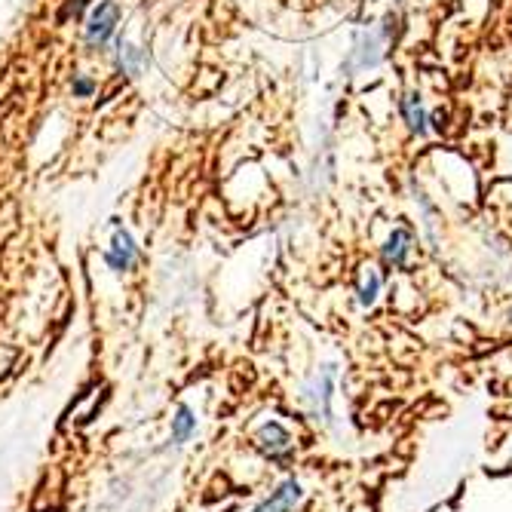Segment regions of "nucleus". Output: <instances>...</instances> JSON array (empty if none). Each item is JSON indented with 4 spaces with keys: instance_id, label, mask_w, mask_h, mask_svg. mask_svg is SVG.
I'll use <instances>...</instances> for the list:
<instances>
[{
    "instance_id": "1",
    "label": "nucleus",
    "mask_w": 512,
    "mask_h": 512,
    "mask_svg": "<svg viewBox=\"0 0 512 512\" xmlns=\"http://www.w3.org/2000/svg\"><path fill=\"white\" fill-rule=\"evenodd\" d=\"M117 22H120V4H117V0H102V4L92 10L89 25H86L89 46H99V50H102V46L108 43V37L114 34Z\"/></svg>"
},
{
    "instance_id": "2",
    "label": "nucleus",
    "mask_w": 512,
    "mask_h": 512,
    "mask_svg": "<svg viewBox=\"0 0 512 512\" xmlns=\"http://www.w3.org/2000/svg\"><path fill=\"white\" fill-rule=\"evenodd\" d=\"M255 445L270 457V460H286L292 454V436L289 430H283L279 424H264L255 433Z\"/></svg>"
},
{
    "instance_id": "3",
    "label": "nucleus",
    "mask_w": 512,
    "mask_h": 512,
    "mask_svg": "<svg viewBox=\"0 0 512 512\" xmlns=\"http://www.w3.org/2000/svg\"><path fill=\"white\" fill-rule=\"evenodd\" d=\"M301 497H304L301 485L295 479H286L283 485H279L270 494V500H264L255 512H295V506L301 503Z\"/></svg>"
},
{
    "instance_id": "4",
    "label": "nucleus",
    "mask_w": 512,
    "mask_h": 512,
    "mask_svg": "<svg viewBox=\"0 0 512 512\" xmlns=\"http://www.w3.org/2000/svg\"><path fill=\"white\" fill-rule=\"evenodd\" d=\"M135 258H138V249H135V243H132V237L126 234V230H114V243H111V249L105 252V261L114 267V270H129L132 264H135Z\"/></svg>"
},
{
    "instance_id": "5",
    "label": "nucleus",
    "mask_w": 512,
    "mask_h": 512,
    "mask_svg": "<svg viewBox=\"0 0 512 512\" xmlns=\"http://www.w3.org/2000/svg\"><path fill=\"white\" fill-rule=\"evenodd\" d=\"M408 252H411V234H408L405 227H396L393 234H390V240H387V246H384L387 267H405Z\"/></svg>"
},
{
    "instance_id": "6",
    "label": "nucleus",
    "mask_w": 512,
    "mask_h": 512,
    "mask_svg": "<svg viewBox=\"0 0 512 512\" xmlns=\"http://www.w3.org/2000/svg\"><path fill=\"white\" fill-rule=\"evenodd\" d=\"M148 65V56L138 50L135 43H129V40H120V68L129 74V77H138L142 74V68Z\"/></svg>"
},
{
    "instance_id": "7",
    "label": "nucleus",
    "mask_w": 512,
    "mask_h": 512,
    "mask_svg": "<svg viewBox=\"0 0 512 512\" xmlns=\"http://www.w3.org/2000/svg\"><path fill=\"white\" fill-rule=\"evenodd\" d=\"M402 117H405V123H408L411 132H417V135L427 132V114H424L421 99H417V96H405L402 99Z\"/></svg>"
},
{
    "instance_id": "8",
    "label": "nucleus",
    "mask_w": 512,
    "mask_h": 512,
    "mask_svg": "<svg viewBox=\"0 0 512 512\" xmlns=\"http://www.w3.org/2000/svg\"><path fill=\"white\" fill-rule=\"evenodd\" d=\"M384 34H365L356 46V68H368V65H378L381 53H378V46H381Z\"/></svg>"
},
{
    "instance_id": "9",
    "label": "nucleus",
    "mask_w": 512,
    "mask_h": 512,
    "mask_svg": "<svg viewBox=\"0 0 512 512\" xmlns=\"http://www.w3.org/2000/svg\"><path fill=\"white\" fill-rule=\"evenodd\" d=\"M194 430H197V417H194V411H191L188 405H181V408L175 411V417H172V439H175V442H188Z\"/></svg>"
},
{
    "instance_id": "10",
    "label": "nucleus",
    "mask_w": 512,
    "mask_h": 512,
    "mask_svg": "<svg viewBox=\"0 0 512 512\" xmlns=\"http://www.w3.org/2000/svg\"><path fill=\"white\" fill-rule=\"evenodd\" d=\"M378 292H381V273L375 267H365L362 270V283H359V304L371 307L378 298Z\"/></svg>"
},
{
    "instance_id": "11",
    "label": "nucleus",
    "mask_w": 512,
    "mask_h": 512,
    "mask_svg": "<svg viewBox=\"0 0 512 512\" xmlns=\"http://www.w3.org/2000/svg\"><path fill=\"white\" fill-rule=\"evenodd\" d=\"M92 89H96V86H92V80H77L74 83V96H89Z\"/></svg>"
}]
</instances>
